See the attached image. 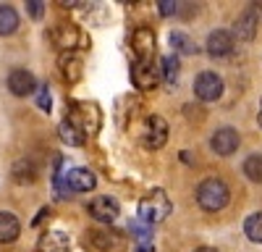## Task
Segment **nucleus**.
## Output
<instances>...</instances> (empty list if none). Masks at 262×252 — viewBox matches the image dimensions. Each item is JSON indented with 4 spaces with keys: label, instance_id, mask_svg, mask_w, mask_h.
I'll return each mask as SVG.
<instances>
[{
    "label": "nucleus",
    "instance_id": "nucleus-1",
    "mask_svg": "<svg viewBox=\"0 0 262 252\" xmlns=\"http://www.w3.org/2000/svg\"><path fill=\"white\" fill-rule=\"evenodd\" d=\"M170 210H173V202L165 195V189H149V192L142 197V202H139V221L144 226L163 223L170 216Z\"/></svg>",
    "mask_w": 262,
    "mask_h": 252
},
{
    "label": "nucleus",
    "instance_id": "nucleus-2",
    "mask_svg": "<svg viewBox=\"0 0 262 252\" xmlns=\"http://www.w3.org/2000/svg\"><path fill=\"white\" fill-rule=\"evenodd\" d=\"M231 200V192L223 179H205L200 186H196V202H200L202 210H207V213H217V210H223Z\"/></svg>",
    "mask_w": 262,
    "mask_h": 252
},
{
    "label": "nucleus",
    "instance_id": "nucleus-3",
    "mask_svg": "<svg viewBox=\"0 0 262 252\" xmlns=\"http://www.w3.org/2000/svg\"><path fill=\"white\" fill-rule=\"evenodd\" d=\"M58 192L60 197H66L69 192H92L97 186V176L90 171V168H69L63 174V179L58 176Z\"/></svg>",
    "mask_w": 262,
    "mask_h": 252
},
{
    "label": "nucleus",
    "instance_id": "nucleus-4",
    "mask_svg": "<svg viewBox=\"0 0 262 252\" xmlns=\"http://www.w3.org/2000/svg\"><path fill=\"white\" fill-rule=\"evenodd\" d=\"M142 144L147 150H160V147L168 142V123L160 116H147L142 123Z\"/></svg>",
    "mask_w": 262,
    "mask_h": 252
},
{
    "label": "nucleus",
    "instance_id": "nucleus-5",
    "mask_svg": "<svg viewBox=\"0 0 262 252\" xmlns=\"http://www.w3.org/2000/svg\"><path fill=\"white\" fill-rule=\"evenodd\" d=\"M131 50H134V58L142 60V63H149L155 58V50H158V39H155V32L152 27H137L134 34H131Z\"/></svg>",
    "mask_w": 262,
    "mask_h": 252
},
{
    "label": "nucleus",
    "instance_id": "nucleus-6",
    "mask_svg": "<svg viewBox=\"0 0 262 252\" xmlns=\"http://www.w3.org/2000/svg\"><path fill=\"white\" fill-rule=\"evenodd\" d=\"M194 95L200 100H205V102H215L223 95V79L215 71H202L194 81Z\"/></svg>",
    "mask_w": 262,
    "mask_h": 252
},
{
    "label": "nucleus",
    "instance_id": "nucleus-7",
    "mask_svg": "<svg viewBox=\"0 0 262 252\" xmlns=\"http://www.w3.org/2000/svg\"><path fill=\"white\" fill-rule=\"evenodd\" d=\"M90 216L95 218V221H100V223H116L118 221V216H121V205H118V200H113V197H107V195H102V197H95L92 202H90Z\"/></svg>",
    "mask_w": 262,
    "mask_h": 252
},
{
    "label": "nucleus",
    "instance_id": "nucleus-8",
    "mask_svg": "<svg viewBox=\"0 0 262 252\" xmlns=\"http://www.w3.org/2000/svg\"><path fill=\"white\" fill-rule=\"evenodd\" d=\"M131 81H134L137 90H155L158 81H160V69H155V63H142V60H134L131 66Z\"/></svg>",
    "mask_w": 262,
    "mask_h": 252
},
{
    "label": "nucleus",
    "instance_id": "nucleus-9",
    "mask_svg": "<svg viewBox=\"0 0 262 252\" xmlns=\"http://www.w3.org/2000/svg\"><path fill=\"white\" fill-rule=\"evenodd\" d=\"M238 142H242L238 132L231 129V126H223V129H217V132L212 134L210 147H212V153H217V155H231V153H236Z\"/></svg>",
    "mask_w": 262,
    "mask_h": 252
},
{
    "label": "nucleus",
    "instance_id": "nucleus-10",
    "mask_svg": "<svg viewBox=\"0 0 262 252\" xmlns=\"http://www.w3.org/2000/svg\"><path fill=\"white\" fill-rule=\"evenodd\" d=\"M8 90H11L16 97H27V95H32V92L37 90V79H34V74L27 71V69H13V71L8 74Z\"/></svg>",
    "mask_w": 262,
    "mask_h": 252
},
{
    "label": "nucleus",
    "instance_id": "nucleus-11",
    "mask_svg": "<svg viewBox=\"0 0 262 252\" xmlns=\"http://www.w3.org/2000/svg\"><path fill=\"white\" fill-rule=\"evenodd\" d=\"M90 242L100 249V252H118L123 247V237L113 228H97L90 234Z\"/></svg>",
    "mask_w": 262,
    "mask_h": 252
},
{
    "label": "nucleus",
    "instance_id": "nucleus-12",
    "mask_svg": "<svg viewBox=\"0 0 262 252\" xmlns=\"http://www.w3.org/2000/svg\"><path fill=\"white\" fill-rule=\"evenodd\" d=\"M58 66H60V74H63V79L66 81H79L81 79V74H84V60L71 50V53H63L60 55V60H58Z\"/></svg>",
    "mask_w": 262,
    "mask_h": 252
},
{
    "label": "nucleus",
    "instance_id": "nucleus-13",
    "mask_svg": "<svg viewBox=\"0 0 262 252\" xmlns=\"http://www.w3.org/2000/svg\"><path fill=\"white\" fill-rule=\"evenodd\" d=\"M53 42L63 50V53H71L79 45V29L74 24H58L53 29Z\"/></svg>",
    "mask_w": 262,
    "mask_h": 252
},
{
    "label": "nucleus",
    "instance_id": "nucleus-14",
    "mask_svg": "<svg viewBox=\"0 0 262 252\" xmlns=\"http://www.w3.org/2000/svg\"><path fill=\"white\" fill-rule=\"evenodd\" d=\"M71 249V239L63 231H45L39 237V252H69Z\"/></svg>",
    "mask_w": 262,
    "mask_h": 252
},
{
    "label": "nucleus",
    "instance_id": "nucleus-15",
    "mask_svg": "<svg viewBox=\"0 0 262 252\" xmlns=\"http://www.w3.org/2000/svg\"><path fill=\"white\" fill-rule=\"evenodd\" d=\"M21 234V223L11 210H0V244H11Z\"/></svg>",
    "mask_w": 262,
    "mask_h": 252
},
{
    "label": "nucleus",
    "instance_id": "nucleus-16",
    "mask_svg": "<svg viewBox=\"0 0 262 252\" xmlns=\"http://www.w3.org/2000/svg\"><path fill=\"white\" fill-rule=\"evenodd\" d=\"M233 50V37H231V32H226V29H217V32H212L210 37H207V53L210 55H228Z\"/></svg>",
    "mask_w": 262,
    "mask_h": 252
},
{
    "label": "nucleus",
    "instance_id": "nucleus-17",
    "mask_svg": "<svg viewBox=\"0 0 262 252\" xmlns=\"http://www.w3.org/2000/svg\"><path fill=\"white\" fill-rule=\"evenodd\" d=\"M254 34H257V13L254 11H244L242 16H238V21H236V37L249 42Z\"/></svg>",
    "mask_w": 262,
    "mask_h": 252
},
{
    "label": "nucleus",
    "instance_id": "nucleus-18",
    "mask_svg": "<svg viewBox=\"0 0 262 252\" xmlns=\"http://www.w3.org/2000/svg\"><path fill=\"white\" fill-rule=\"evenodd\" d=\"M18 29V13L11 6H0V37H8Z\"/></svg>",
    "mask_w": 262,
    "mask_h": 252
},
{
    "label": "nucleus",
    "instance_id": "nucleus-19",
    "mask_svg": "<svg viewBox=\"0 0 262 252\" xmlns=\"http://www.w3.org/2000/svg\"><path fill=\"white\" fill-rule=\"evenodd\" d=\"M34 179H37V168H34L32 160H18L13 165V181L16 184H29Z\"/></svg>",
    "mask_w": 262,
    "mask_h": 252
},
{
    "label": "nucleus",
    "instance_id": "nucleus-20",
    "mask_svg": "<svg viewBox=\"0 0 262 252\" xmlns=\"http://www.w3.org/2000/svg\"><path fill=\"white\" fill-rule=\"evenodd\" d=\"M244 234L249 237V242L262 244V213H252L244 221Z\"/></svg>",
    "mask_w": 262,
    "mask_h": 252
},
{
    "label": "nucleus",
    "instance_id": "nucleus-21",
    "mask_svg": "<svg viewBox=\"0 0 262 252\" xmlns=\"http://www.w3.org/2000/svg\"><path fill=\"white\" fill-rule=\"evenodd\" d=\"M170 48L176 50V53H181V55H191V53H196L194 39H191L189 34H184V32H173V34H170Z\"/></svg>",
    "mask_w": 262,
    "mask_h": 252
},
{
    "label": "nucleus",
    "instance_id": "nucleus-22",
    "mask_svg": "<svg viewBox=\"0 0 262 252\" xmlns=\"http://www.w3.org/2000/svg\"><path fill=\"white\" fill-rule=\"evenodd\" d=\"M160 74H163V79H165L168 87H173V84L179 81V58H176V55H165Z\"/></svg>",
    "mask_w": 262,
    "mask_h": 252
},
{
    "label": "nucleus",
    "instance_id": "nucleus-23",
    "mask_svg": "<svg viewBox=\"0 0 262 252\" xmlns=\"http://www.w3.org/2000/svg\"><path fill=\"white\" fill-rule=\"evenodd\" d=\"M244 174H247L249 181L262 184V155H249L244 160Z\"/></svg>",
    "mask_w": 262,
    "mask_h": 252
},
{
    "label": "nucleus",
    "instance_id": "nucleus-24",
    "mask_svg": "<svg viewBox=\"0 0 262 252\" xmlns=\"http://www.w3.org/2000/svg\"><path fill=\"white\" fill-rule=\"evenodd\" d=\"M60 137H63V142H69V144H74V147L84 142V134L76 129L71 121H63V123H60Z\"/></svg>",
    "mask_w": 262,
    "mask_h": 252
},
{
    "label": "nucleus",
    "instance_id": "nucleus-25",
    "mask_svg": "<svg viewBox=\"0 0 262 252\" xmlns=\"http://www.w3.org/2000/svg\"><path fill=\"white\" fill-rule=\"evenodd\" d=\"M34 92H37V105H39V108L42 111H50L53 108V97H50L48 87H37Z\"/></svg>",
    "mask_w": 262,
    "mask_h": 252
},
{
    "label": "nucleus",
    "instance_id": "nucleus-26",
    "mask_svg": "<svg viewBox=\"0 0 262 252\" xmlns=\"http://www.w3.org/2000/svg\"><path fill=\"white\" fill-rule=\"evenodd\" d=\"M158 6H160V13H163V16L176 13V3H170V0H163V3H158Z\"/></svg>",
    "mask_w": 262,
    "mask_h": 252
},
{
    "label": "nucleus",
    "instance_id": "nucleus-27",
    "mask_svg": "<svg viewBox=\"0 0 262 252\" xmlns=\"http://www.w3.org/2000/svg\"><path fill=\"white\" fill-rule=\"evenodd\" d=\"M29 8H32V13H34V16H39V13H42V3H29Z\"/></svg>",
    "mask_w": 262,
    "mask_h": 252
},
{
    "label": "nucleus",
    "instance_id": "nucleus-28",
    "mask_svg": "<svg viewBox=\"0 0 262 252\" xmlns=\"http://www.w3.org/2000/svg\"><path fill=\"white\" fill-rule=\"evenodd\" d=\"M137 252H155V247H152V244H139Z\"/></svg>",
    "mask_w": 262,
    "mask_h": 252
},
{
    "label": "nucleus",
    "instance_id": "nucleus-29",
    "mask_svg": "<svg viewBox=\"0 0 262 252\" xmlns=\"http://www.w3.org/2000/svg\"><path fill=\"white\" fill-rule=\"evenodd\" d=\"M194 252H217V249H215V247H196Z\"/></svg>",
    "mask_w": 262,
    "mask_h": 252
},
{
    "label": "nucleus",
    "instance_id": "nucleus-30",
    "mask_svg": "<svg viewBox=\"0 0 262 252\" xmlns=\"http://www.w3.org/2000/svg\"><path fill=\"white\" fill-rule=\"evenodd\" d=\"M257 121H259V126H262V100H259V113H257Z\"/></svg>",
    "mask_w": 262,
    "mask_h": 252
}]
</instances>
